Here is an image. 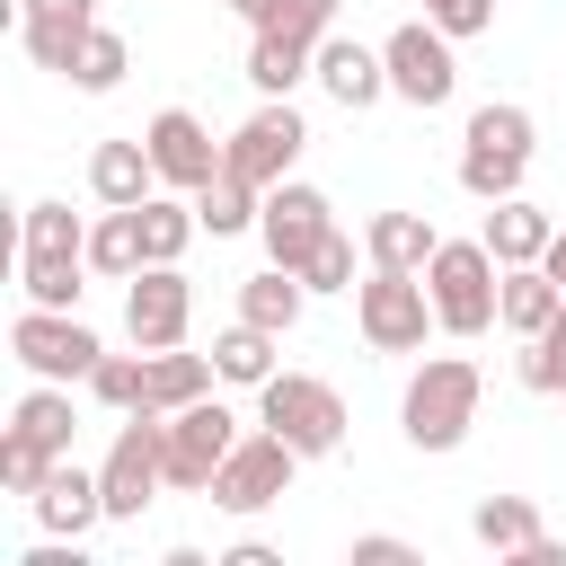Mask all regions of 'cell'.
<instances>
[{"label":"cell","instance_id":"6da1fadb","mask_svg":"<svg viewBox=\"0 0 566 566\" xmlns=\"http://www.w3.org/2000/svg\"><path fill=\"white\" fill-rule=\"evenodd\" d=\"M478 398H486V371L469 354H424V371L398 398V424H407L416 451H460L469 424H478Z\"/></svg>","mask_w":566,"mask_h":566},{"label":"cell","instance_id":"7a4b0ae2","mask_svg":"<svg viewBox=\"0 0 566 566\" xmlns=\"http://www.w3.org/2000/svg\"><path fill=\"white\" fill-rule=\"evenodd\" d=\"M424 292H433L442 336H486V327H504V265H495L486 239H442L433 265H424Z\"/></svg>","mask_w":566,"mask_h":566},{"label":"cell","instance_id":"3957f363","mask_svg":"<svg viewBox=\"0 0 566 566\" xmlns=\"http://www.w3.org/2000/svg\"><path fill=\"white\" fill-rule=\"evenodd\" d=\"M97 486H106V522H142V504L168 486V416L124 407V424L97 460Z\"/></svg>","mask_w":566,"mask_h":566},{"label":"cell","instance_id":"277c9868","mask_svg":"<svg viewBox=\"0 0 566 566\" xmlns=\"http://www.w3.org/2000/svg\"><path fill=\"white\" fill-rule=\"evenodd\" d=\"M354 327H363V345H371V354H424V327H442V318H433L424 274L371 265V274L354 283Z\"/></svg>","mask_w":566,"mask_h":566},{"label":"cell","instance_id":"5b68a950","mask_svg":"<svg viewBox=\"0 0 566 566\" xmlns=\"http://www.w3.org/2000/svg\"><path fill=\"white\" fill-rule=\"evenodd\" d=\"M256 424H274L301 460H327V451L345 442V398H336L327 380H310V371H274V380L256 389Z\"/></svg>","mask_w":566,"mask_h":566},{"label":"cell","instance_id":"8992f818","mask_svg":"<svg viewBox=\"0 0 566 566\" xmlns=\"http://www.w3.org/2000/svg\"><path fill=\"white\" fill-rule=\"evenodd\" d=\"M292 469H301V451L265 424V433H239V451L212 469V486H203V495H212L221 513H265V504H283V495H292Z\"/></svg>","mask_w":566,"mask_h":566},{"label":"cell","instance_id":"52a82bcc","mask_svg":"<svg viewBox=\"0 0 566 566\" xmlns=\"http://www.w3.org/2000/svg\"><path fill=\"white\" fill-rule=\"evenodd\" d=\"M380 62H389V97H407V106H451V88H460L451 35H442L433 18H407V27H389Z\"/></svg>","mask_w":566,"mask_h":566},{"label":"cell","instance_id":"ba28073f","mask_svg":"<svg viewBox=\"0 0 566 566\" xmlns=\"http://www.w3.org/2000/svg\"><path fill=\"white\" fill-rule=\"evenodd\" d=\"M301 142H310V124L292 115V97H265V106L221 142V168H230V177H248V186H283V177H292V159H301Z\"/></svg>","mask_w":566,"mask_h":566},{"label":"cell","instance_id":"9c48e42d","mask_svg":"<svg viewBox=\"0 0 566 566\" xmlns=\"http://www.w3.org/2000/svg\"><path fill=\"white\" fill-rule=\"evenodd\" d=\"M9 354H18L35 380H88L106 345H97L71 310H35V301H27V310H18V327H9Z\"/></svg>","mask_w":566,"mask_h":566},{"label":"cell","instance_id":"30bf717a","mask_svg":"<svg viewBox=\"0 0 566 566\" xmlns=\"http://www.w3.org/2000/svg\"><path fill=\"white\" fill-rule=\"evenodd\" d=\"M239 451V416L203 389L195 407L168 416V486H212V469Z\"/></svg>","mask_w":566,"mask_h":566},{"label":"cell","instance_id":"8fae6325","mask_svg":"<svg viewBox=\"0 0 566 566\" xmlns=\"http://www.w3.org/2000/svg\"><path fill=\"white\" fill-rule=\"evenodd\" d=\"M256 230H265V256L301 274V265H310V248L336 230V212H327V195H318V186H292V177H283V186H265Z\"/></svg>","mask_w":566,"mask_h":566},{"label":"cell","instance_id":"7c38bea8","mask_svg":"<svg viewBox=\"0 0 566 566\" xmlns=\"http://www.w3.org/2000/svg\"><path fill=\"white\" fill-rule=\"evenodd\" d=\"M186 318H195L186 274H177V265H142L133 292H124V336H133L142 354H159V345H186Z\"/></svg>","mask_w":566,"mask_h":566},{"label":"cell","instance_id":"4fadbf2b","mask_svg":"<svg viewBox=\"0 0 566 566\" xmlns=\"http://www.w3.org/2000/svg\"><path fill=\"white\" fill-rule=\"evenodd\" d=\"M142 142H150L159 186H186V195H195V186H212V177H221V142H212V133H203V115H186V106H159Z\"/></svg>","mask_w":566,"mask_h":566},{"label":"cell","instance_id":"5bb4252c","mask_svg":"<svg viewBox=\"0 0 566 566\" xmlns=\"http://www.w3.org/2000/svg\"><path fill=\"white\" fill-rule=\"evenodd\" d=\"M469 531H478V548H495V557H522V566H566V548L548 539V522H539V504H531V495H486V504L469 513Z\"/></svg>","mask_w":566,"mask_h":566},{"label":"cell","instance_id":"9a60e30c","mask_svg":"<svg viewBox=\"0 0 566 566\" xmlns=\"http://www.w3.org/2000/svg\"><path fill=\"white\" fill-rule=\"evenodd\" d=\"M35 522H44V531H62V539H88V531L106 522V486H97V469L53 460V478L35 486Z\"/></svg>","mask_w":566,"mask_h":566},{"label":"cell","instance_id":"2e32d148","mask_svg":"<svg viewBox=\"0 0 566 566\" xmlns=\"http://www.w3.org/2000/svg\"><path fill=\"white\" fill-rule=\"evenodd\" d=\"M18 9H27V53L71 80V62H80V44L97 27V0H18Z\"/></svg>","mask_w":566,"mask_h":566},{"label":"cell","instance_id":"e0dca14e","mask_svg":"<svg viewBox=\"0 0 566 566\" xmlns=\"http://www.w3.org/2000/svg\"><path fill=\"white\" fill-rule=\"evenodd\" d=\"M336 106H371V97H389V62L371 53V44H354V35H318V71H310Z\"/></svg>","mask_w":566,"mask_h":566},{"label":"cell","instance_id":"ac0fdd59","mask_svg":"<svg viewBox=\"0 0 566 566\" xmlns=\"http://www.w3.org/2000/svg\"><path fill=\"white\" fill-rule=\"evenodd\" d=\"M212 380H221V363H203V354H177V345L142 354V407H150V416H177V407H195Z\"/></svg>","mask_w":566,"mask_h":566},{"label":"cell","instance_id":"d6986e66","mask_svg":"<svg viewBox=\"0 0 566 566\" xmlns=\"http://www.w3.org/2000/svg\"><path fill=\"white\" fill-rule=\"evenodd\" d=\"M88 195H97V203H150V195H159L150 142H97V150H88Z\"/></svg>","mask_w":566,"mask_h":566},{"label":"cell","instance_id":"ffe728a7","mask_svg":"<svg viewBox=\"0 0 566 566\" xmlns=\"http://www.w3.org/2000/svg\"><path fill=\"white\" fill-rule=\"evenodd\" d=\"M478 239L495 248V265H539V256H548V239H557V221H548L539 203L504 195V203L486 212V230H478Z\"/></svg>","mask_w":566,"mask_h":566},{"label":"cell","instance_id":"44dd1931","mask_svg":"<svg viewBox=\"0 0 566 566\" xmlns=\"http://www.w3.org/2000/svg\"><path fill=\"white\" fill-rule=\"evenodd\" d=\"M363 248H371V265L424 274V265H433V248H442V230H433L424 212H371V221H363Z\"/></svg>","mask_w":566,"mask_h":566},{"label":"cell","instance_id":"7402d4cb","mask_svg":"<svg viewBox=\"0 0 566 566\" xmlns=\"http://www.w3.org/2000/svg\"><path fill=\"white\" fill-rule=\"evenodd\" d=\"M318 71V44L310 35H283V27H256V44H248V80L265 88V97H292L301 80Z\"/></svg>","mask_w":566,"mask_h":566},{"label":"cell","instance_id":"603a6c76","mask_svg":"<svg viewBox=\"0 0 566 566\" xmlns=\"http://www.w3.org/2000/svg\"><path fill=\"white\" fill-rule=\"evenodd\" d=\"M301 301H310V283H301L292 265H265V274L239 283V318L265 327V336H292V327H301Z\"/></svg>","mask_w":566,"mask_h":566},{"label":"cell","instance_id":"cb8c5ba5","mask_svg":"<svg viewBox=\"0 0 566 566\" xmlns=\"http://www.w3.org/2000/svg\"><path fill=\"white\" fill-rule=\"evenodd\" d=\"M150 256H142V212L133 203H106V221H88V274H115L133 283Z\"/></svg>","mask_w":566,"mask_h":566},{"label":"cell","instance_id":"d4e9b609","mask_svg":"<svg viewBox=\"0 0 566 566\" xmlns=\"http://www.w3.org/2000/svg\"><path fill=\"white\" fill-rule=\"evenodd\" d=\"M557 310H566V283L548 265H504V327L513 336H539Z\"/></svg>","mask_w":566,"mask_h":566},{"label":"cell","instance_id":"484cf974","mask_svg":"<svg viewBox=\"0 0 566 566\" xmlns=\"http://www.w3.org/2000/svg\"><path fill=\"white\" fill-rule=\"evenodd\" d=\"M27 442H44L53 460H71V433H80V416H71V380H35L27 398H18V416H9Z\"/></svg>","mask_w":566,"mask_h":566},{"label":"cell","instance_id":"4316f807","mask_svg":"<svg viewBox=\"0 0 566 566\" xmlns=\"http://www.w3.org/2000/svg\"><path fill=\"white\" fill-rule=\"evenodd\" d=\"M522 168H531V150H504V142H460V186H469L478 203L522 195Z\"/></svg>","mask_w":566,"mask_h":566},{"label":"cell","instance_id":"83f0119b","mask_svg":"<svg viewBox=\"0 0 566 566\" xmlns=\"http://www.w3.org/2000/svg\"><path fill=\"white\" fill-rule=\"evenodd\" d=\"M256 212H265V186H248V177H212V186H195V221L212 230V239H230V230H256Z\"/></svg>","mask_w":566,"mask_h":566},{"label":"cell","instance_id":"f1b7e54d","mask_svg":"<svg viewBox=\"0 0 566 566\" xmlns=\"http://www.w3.org/2000/svg\"><path fill=\"white\" fill-rule=\"evenodd\" d=\"M133 212H142V256H150V265H177V256H186V239L203 230V221H195V195H186V203L150 195V203H133Z\"/></svg>","mask_w":566,"mask_h":566},{"label":"cell","instance_id":"f546056e","mask_svg":"<svg viewBox=\"0 0 566 566\" xmlns=\"http://www.w3.org/2000/svg\"><path fill=\"white\" fill-rule=\"evenodd\" d=\"M80 265H88V256L27 248V256H18V283H27V301H35V310H80Z\"/></svg>","mask_w":566,"mask_h":566},{"label":"cell","instance_id":"4dcf8cb0","mask_svg":"<svg viewBox=\"0 0 566 566\" xmlns=\"http://www.w3.org/2000/svg\"><path fill=\"white\" fill-rule=\"evenodd\" d=\"M513 371H522V389H539V398H566V310H557L539 336H522Z\"/></svg>","mask_w":566,"mask_h":566},{"label":"cell","instance_id":"1f68e13d","mask_svg":"<svg viewBox=\"0 0 566 566\" xmlns=\"http://www.w3.org/2000/svg\"><path fill=\"white\" fill-rule=\"evenodd\" d=\"M212 363H221V380H239V389H265V380H274V336L239 318V327L212 345Z\"/></svg>","mask_w":566,"mask_h":566},{"label":"cell","instance_id":"d6a6232c","mask_svg":"<svg viewBox=\"0 0 566 566\" xmlns=\"http://www.w3.org/2000/svg\"><path fill=\"white\" fill-rule=\"evenodd\" d=\"M239 18L248 27H283V35H310V44L336 35V0H248Z\"/></svg>","mask_w":566,"mask_h":566},{"label":"cell","instance_id":"836d02e7","mask_svg":"<svg viewBox=\"0 0 566 566\" xmlns=\"http://www.w3.org/2000/svg\"><path fill=\"white\" fill-rule=\"evenodd\" d=\"M124 62H133V53H124V35H115V27H88V44H80V62H71V88L106 97V88L124 80Z\"/></svg>","mask_w":566,"mask_h":566},{"label":"cell","instance_id":"e575fe53","mask_svg":"<svg viewBox=\"0 0 566 566\" xmlns=\"http://www.w3.org/2000/svg\"><path fill=\"white\" fill-rule=\"evenodd\" d=\"M27 248H53V256H88V221L71 203H27Z\"/></svg>","mask_w":566,"mask_h":566},{"label":"cell","instance_id":"d590c367","mask_svg":"<svg viewBox=\"0 0 566 566\" xmlns=\"http://www.w3.org/2000/svg\"><path fill=\"white\" fill-rule=\"evenodd\" d=\"M44 478H53V451H44V442H27V433L9 424V433H0V486H9V495H35Z\"/></svg>","mask_w":566,"mask_h":566},{"label":"cell","instance_id":"8d00e7d4","mask_svg":"<svg viewBox=\"0 0 566 566\" xmlns=\"http://www.w3.org/2000/svg\"><path fill=\"white\" fill-rule=\"evenodd\" d=\"M301 283H310V292H354V239H345V230H327V239L310 248Z\"/></svg>","mask_w":566,"mask_h":566},{"label":"cell","instance_id":"74e56055","mask_svg":"<svg viewBox=\"0 0 566 566\" xmlns=\"http://www.w3.org/2000/svg\"><path fill=\"white\" fill-rule=\"evenodd\" d=\"M531 133H539V124H531V106H478L460 142H504V150H531Z\"/></svg>","mask_w":566,"mask_h":566},{"label":"cell","instance_id":"f35d334b","mask_svg":"<svg viewBox=\"0 0 566 566\" xmlns=\"http://www.w3.org/2000/svg\"><path fill=\"white\" fill-rule=\"evenodd\" d=\"M88 389H97V407H142V354H97Z\"/></svg>","mask_w":566,"mask_h":566},{"label":"cell","instance_id":"ab89813d","mask_svg":"<svg viewBox=\"0 0 566 566\" xmlns=\"http://www.w3.org/2000/svg\"><path fill=\"white\" fill-rule=\"evenodd\" d=\"M424 18L460 44V35H486V27H495V0H424Z\"/></svg>","mask_w":566,"mask_h":566},{"label":"cell","instance_id":"60d3db41","mask_svg":"<svg viewBox=\"0 0 566 566\" xmlns=\"http://www.w3.org/2000/svg\"><path fill=\"white\" fill-rule=\"evenodd\" d=\"M407 557H416V548L389 539V531H363V539H354V566H407Z\"/></svg>","mask_w":566,"mask_h":566},{"label":"cell","instance_id":"b9f144b4","mask_svg":"<svg viewBox=\"0 0 566 566\" xmlns=\"http://www.w3.org/2000/svg\"><path fill=\"white\" fill-rule=\"evenodd\" d=\"M221 566H283V557H274V548H265V539H239V548H230V557H221Z\"/></svg>","mask_w":566,"mask_h":566},{"label":"cell","instance_id":"7bdbcfd3","mask_svg":"<svg viewBox=\"0 0 566 566\" xmlns=\"http://www.w3.org/2000/svg\"><path fill=\"white\" fill-rule=\"evenodd\" d=\"M539 265H548V274H557V283H566V230H557V239H548V256H539Z\"/></svg>","mask_w":566,"mask_h":566},{"label":"cell","instance_id":"ee69618b","mask_svg":"<svg viewBox=\"0 0 566 566\" xmlns=\"http://www.w3.org/2000/svg\"><path fill=\"white\" fill-rule=\"evenodd\" d=\"M221 9H248V0H221Z\"/></svg>","mask_w":566,"mask_h":566}]
</instances>
